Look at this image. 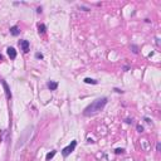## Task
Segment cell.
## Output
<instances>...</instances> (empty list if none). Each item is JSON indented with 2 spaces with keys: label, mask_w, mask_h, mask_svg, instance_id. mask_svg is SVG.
<instances>
[{
  "label": "cell",
  "mask_w": 161,
  "mask_h": 161,
  "mask_svg": "<svg viewBox=\"0 0 161 161\" xmlns=\"http://www.w3.org/2000/svg\"><path fill=\"white\" fill-rule=\"evenodd\" d=\"M107 105V98L106 97H101V98H97L96 101H93L91 105H88L84 111H83V115L84 116H94L97 115L98 112H101L105 106Z\"/></svg>",
  "instance_id": "obj_1"
},
{
  "label": "cell",
  "mask_w": 161,
  "mask_h": 161,
  "mask_svg": "<svg viewBox=\"0 0 161 161\" xmlns=\"http://www.w3.org/2000/svg\"><path fill=\"white\" fill-rule=\"evenodd\" d=\"M76 146H77V141H72V142H71L68 146H66V147L62 150V155H63L64 157H67L69 154H72V152L74 151Z\"/></svg>",
  "instance_id": "obj_2"
},
{
  "label": "cell",
  "mask_w": 161,
  "mask_h": 161,
  "mask_svg": "<svg viewBox=\"0 0 161 161\" xmlns=\"http://www.w3.org/2000/svg\"><path fill=\"white\" fill-rule=\"evenodd\" d=\"M19 45H20V48H21V50L24 52V53H28L29 52V42L28 40H20L19 42Z\"/></svg>",
  "instance_id": "obj_3"
},
{
  "label": "cell",
  "mask_w": 161,
  "mask_h": 161,
  "mask_svg": "<svg viewBox=\"0 0 161 161\" xmlns=\"http://www.w3.org/2000/svg\"><path fill=\"white\" fill-rule=\"evenodd\" d=\"M6 50H8V55H9L10 59H15V58H16V50H15L13 47H9Z\"/></svg>",
  "instance_id": "obj_4"
},
{
  "label": "cell",
  "mask_w": 161,
  "mask_h": 161,
  "mask_svg": "<svg viewBox=\"0 0 161 161\" xmlns=\"http://www.w3.org/2000/svg\"><path fill=\"white\" fill-rule=\"evenodd\" d=\"M48 88L50 89V91H55L57 89V87H58V83L57 82H48Z\"/></svg>",
  "instance_id": "obj_5"
},
{
  "label": "cell",
  "mask_w": 161,
  "mask_h": 161,
  "mask_svg": "<svg viewBox=\"0 0 161 161\" xmlns=\"http://www.w3.org/2000/svg\"><path fill=\"white\" fill-rule=\"evenodd\" d=\"M3 86H4V88H5V92H6V98L8 100H10L11 98V93H10V91H9V87H8V84L3 81Z\"/></svg>",
  "instance_id": "obj_6"
},
{
  "label": "cell",
  "mask_w": 161,
  "mask_h": 161,
  "mask_svg": "<svg viewBox=\"0 0 161 161\" xmlns=\"http://www.w3.org/2000/svg\"><path fill=\"white\" fill-rule=\"evenodd\" d=\"M10 33H11L13 35H18V34L20 33V30H19L18 26H11V28H10Z\"/></svg>",
  "instance_id": "obj_7"
},
{
  "label": "cell",
  "mask_w": 161,
  "mask_h": 161,
  "mask_svg": "<svg viewBox=\"0 0 161 161\" xmlns=\"http://www.w3.org/2000/svg\"><path fill=\"white\" fill-rule=\"evenodd\" d=\"M84 83H91V84H97L98 82L96 81V79H92V78H84Z\"/></svg>",
  "instance_id": "obj_8"
},
{
  "label": "cell",
  "mask_w": 161,
  "mask_h": 161,
  "mask_svg": "<svg viewBox=\"0 0 161 161\" xmlns=\"http://www.w3.org/2000/svg\"><path fill=\"white\" fill-rule=\"evenodd\" d=\"M57 154V151H52V152H49V154H47V156H45V159H47V161H49L54 155Z\"/></svg>",
  "instance_id": "obj_9"
},
{
  "label": "cell",
  "mask_w": 161,
  "mask_h": 161,
  "mask_svg": "<svg viewBox=\"0 0 161 161\" xmlns=\"http://www.w3.org/2000/svg\"><path fill=\"white\" fill-rule=\"evenodd\" d=\"M38 29H39V33H42V34H43V33L45 31V25H44V24H40Z\"/></svg>",
  "instance_id": "obj_10"
},
{
  "label": "cell",
  "mask_w": 161,
  "mask_h": 161,
  "mask_svg": "<svg viewBox=\"0 0 161 161\" xmlns=\"http://www.w3.org/2000/svg\"><path fill=\"white\" fill-rule=\"evenodd\" d=\"M35 58H38V59H43V54H42V53H37V54H35Z\"/></svg>",
  "instance_id": "obj_11"
},
{
  "label": "cell",
  "mask_w": 161,
  "mask_h": 161,
  "mask_svg": "<svg viewBox=\"0 0 161 161\" xmlns=\"http://www.w3.org/2000/svg\"><path fill=\"white\" fill-rule=\"evenodd\" d=\"M125 150L123 149H116V154H122Z\"/></svg>",
  "instance_id": "obj_12"
},
{
  "label": "cell",
  "mask_w": 161,
  "mask_h": 161,
  "mask_svg": "<svg viewBox=\"0 0 161 161\" xmlns=\"http://www.w3.org/2000/svg\"><path fill=\"white\" fill-rule=\"evenodd\" d=\"M137 130H139V132H142L144 127H142V126H137Z\"/></svg>",
  "instance_id": "obj_13"
},
{
  "label": "cell",
  "mask_w": 161,
  "mask_h": 161,
  "mask_svg": "<svg viewBox=\"0 0 161 161\" xmlns=\"http://www.w3.org/2000/svg\"><path fill=\"white\" fill-rule=\"evenodd\" d=\"M1 58H3V57H1V54H0V60H1Z\"/></svg>",
  "instance_id": "obj_14"
}]
</instances>
